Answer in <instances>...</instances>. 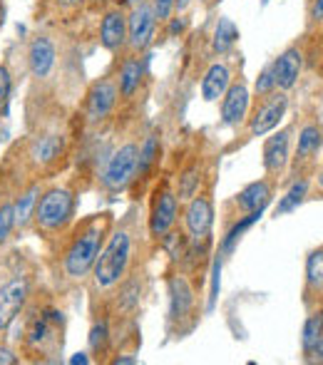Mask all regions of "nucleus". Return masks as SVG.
<instances>
[{
  "instance_id": "obj_1",
  "label": "nucleus",
  "mask_w": 323,
  "mask_h": 365,
  "mask_svg": "<svg viewBox=\"0 0 323 365\" xmlns=\"http://www.w3.org/2000/svg\"><path fill=\"white\" fill-rule=\"evenodd\" d=\"M155 249L147 234V219H142V209L137 202L125 212L120 221L115 219L110 236L102 246L97 264L90 274V298H97L110 289H115L120 281H125L132 271L147 266V256Z\"/></svg>"
},
{
  "instance_id": "obj_2",
  "label": "nucleus",
  "mask_w": 323,
  "mask_h": 365,
  "mask_svg": "<svg viewBox=\"0 0 323 365\" xmlns=\"http://www.w3.org/2000/svg\"><path fill=\"white\" fill-rule=\"evenodd\" d=\"M115 226V214L100 212L75 221L53 244V276L63 289H75L90 281L102 246Z\"/></svg>"
},
{
  "instance_id": "obj_3",
  "label": "nucleus",
  "mask_w": 323,
  "mask_h": 365,
  "mask_svg": "<svg viewBox=\"0 0 323 365\" xmlns=\"http://www.w3.org/2000/svg\"><path fill=\"white\" fill-rule=\"evenodd\" d=\"M18 321V353L33 363H58L65 348V313L35 293Z\"/></svg>"
},
{
  "instance_id": "obj_4",
  "label": "nucleus",
  "mask_w": 323,
  "mask_h": 365,
  "mask_svg": "<svg viewBox=\"0 0 323 365\" xmlns=\"http://www.w3.org/2000/svg\"><path fill=\"white\" fill-rule=\"evenodd\" d=\"M75 212H78V184H50L40 192L30 229L43 241L53 244L75 224Z\"/></svg>"
},
{
  "instance_id": "obj_5",
  "label": "nucleus",
  "mask_w": 323,
  "mask_h": 365,
  "mask_svg": "<svg viewBox=\"0 0 323 365\" xmlns=\"http://www.w3.org/2000/svg\"><path fill=\"white\" fill-rule=\"evenodd\" d=\"M142 135L145 132H140V127H130V130H125V135L112 142L110 152L97 172V187L107 197H120L130 189L132 179H135L137 157H140Z\"/></svg>"
},
{
  "instance_id": "obj_6",
  "label": "nucleus",
  "mask_w": 323,
  "mask_h": 365,
  "mask_svg": "<svg viewBox=\"0 0 323 365\" xmlns=\"http://www.w3.org/2000/svg\"><path fill=\"white\" fill-rule=\"evenodd\" d=\"M164 286H167V296H169L167 333L172 338H184L199 323L202 296H199V289L192 281V276L174 264L167 271V276H164Z\"/></svg>"
},
{
  "instance_id": "obj_7",
  "label": "nucleus",
  "mask_w": 323,
  "mask_h": 365,
  "mask_svg": "<svg viewBox=\"0 0 323 365\" xmlns=\"http://www.w3.org/2000/svg\"><path fill=\"white\" fill-rule=\"evenodd\" d=\"M182 219V202L174 189L172 172H162L160 179L147 192V234L152 246H160L164 236L174 231Z\"/></svg>"
},
{
  "instance_id": "obj_8",
  "label": "nucleus",
  "mask_w": 323,
  "mask_h": 365,
  "mask_svg": "<svg viewBox=\"0 0 323 365\" xmlns=\"http://www.w3.org/2000/svg\"><path fill=\"white\" fill-rule=\"evenodd\" d=\"M23 157L33 177H53L70 157V137L60 130H43L23 142Z\"/></svg>"
},
{
  "instance_id": "obj_9",
  "label": "nucleus",
  "mask_w": 323,
  "mask_h": 365,
  "mask_svg": "<svg viewBox=\"0 0 323 365\" xmlns=\"http://www.w3.org/2000/svg\"><path fill=\"white\" fill-rule=\"evenodd\" d=\"M296 145L291 147V162L286 172V182L301 177H314L323 152V122L319 117H304L296 120Z\"/></svg>"
},
{
  "instance_id": "obj_10",
  "label": "nucleus",
  "mask_w": 323,
  "mask_h": 365,
  "mask_svg": "<svg viewBox=\"0 0 323 365\" xmlns=\"http://www.w3.org/2000/svg\"><path fill=\"white\" fill-rule=\"evenodd\" d=\"M286 112H289V95L284 90H274L269 95L256 97V105L249 107V115L244 120L242 140H237L229 149H237L256 140V137H266L269 132H274L284 122Z\"/></svg>"
},
{
  "instance_id": "obj_11",
  "label": "nucleus",
  "mask_w": 323,
  "mask_h": 365,
  "mask_svg": "<svg viewBox=\"0 0 323 365\" xmlns=\"http://www.w3.org/2000/svg\"><path fill=\"white\" fill-rule=\"evenodd\" d=\"M164 137H162V130H150L142 135V142H140V157H137V169H135V179H132L130 194L132 202L140 204L142 199L147 197L152 184L160 179V174L164 172L162 164H164Z\"/></svg>"
},
{
  "instance_id": "obj_12",
  "label": "nucleus",
  "mask_w": 323,
  "mask_h": 365,
  "mask_svg": "<svg viewBox=\"0 0 323 365\" xmlns=\"http://www.w3.org/2000/svg\"><path fill=\"white\" fill-rule=\"evenodd\" d=\"M182 229L189 241H212L214 224H217V207H214V179H207L192 199L184 202L182 209Z\"/></svg>"
},
{
  "instance_id": "obj_13",
  "label": "nucleus",
  "mask_w": 323,
  "mask_h": 365,
  "mask_svg": "<svg viewBox=\"0 0 323 365\" xmlns=\"http://www.w3.org/2000/svg\"><path fill=\"white\" fill-rule=\"evenodd\" d=\"M120 107V90H117V80L112 75H105L90 85L82 102V122L87 130L105 132L112 117L117 115Z\"/></svg>"
},
{
  "instance_id": "obj_14",
  "label": "nucleus",
  "mask_w": 323,
  "mask_h": 365,
  "mask_svg": "<svg viewBox=\"0 0 323 365\" xmlns=\"http://www.w3.org/2000/svg\"><path fill=\"white\" fill-rule=\"evenodd\" d=\"M35 293L38 291H35V279L30 271H15L10 274V279L0 284V338L8 336Z\"/></svg>"
},
{
  "instance_id": "obj_15",
  "label": "nucleus",
  "mask_w": 323,
  "mask_h": 365,
  "mask_svg": "<svg viewBox=\"0 0 323 365\" xmlns=\"http://www.w3.org/2000/svg\"><path fill=\"white\" fill-rule=\"evenodd\" d=\"M276 189H279V184L274 182V179L269 177H261L256 179V182L246 184L239 194H234L232 202H227V214L232 219H229V224L242 217H249V214H264V209L271 204V199H274Z\"/></svg>"
},
{
  "instance_id": "obj_16",
  "label": "nucleus",
  "mask_w": 323,
  "mask_h": 365,
  "mask_svg": "<svg viewBox=\"0 0 323 365\" xmlns=\"http://www.w3.org/2000/svg\"><path fill=\"white\" fill-rule=\"evenodd\" d=\"M296 122L284 130L274 132L271 137L264 140V149H261V164H264V177L274 179L276 184H281V179L289 172L291 162V142H294Z\"/></svg>"
},
{
  "instance_id": "obj_17",
  "label": "nucleus",
  "mask_w": 323,
  "mask_h": 365,
  "mask_svg": "<svg viewBox=\"0 0 323 365\" xmlns=\"http://www.w3.org/2000/svg\"><path fill=\"white\" fill-rule=\"evenodd\" d=\"M157 15L152 10L150 0L137 8L127 10V53L142 55L152 43H155L157 35Z\"/></svg>"
},
{
  "instance_id": "obj_18",
  "label": "nucleus",
  "mask_w": 323,
  "mask_h": 365,
  "mask_svg": "<svg viewBox=\"0 0 323 365\" xmlns=\"http://www.w3.org/2000/svg\"><path fill=\"white\" fill-rule=\"evenodd\" d=\"M212 174V169L207 167V162H204L202 152H192L184 157V162L177 167V172L172 174L174 179V189H177V197L179 202H187V199H192L194 194L202 189V184L207 182V177Z\"/></svg>"
},
{
  "instance_id": "obj_19",
  "label": "nucleus",
  "mask_w": 323,
  "mask_h": 365,
  "mask_svg": "<svg viewBox=\"0 0 323 365\" xmlns=\"http://www.w3.org/2000/svg\"><path fill=\"white\" fill-rule=\"evenodd\" d=\"M301 303L306 311L323 306V244L306 254L304 286H301Z\"/></svg>"
},
{
  "instance_id": "obj_20",
  "label": "nucleus",
  "mask_w": 323,
  "mask_h": 365,
  "mask_svg": "<svg viewBox=\"0 0 323 365\" xmlns=\"http://www.w3.org/2000/svg\"><path fill=\"white\" fill-rule=\"evenodd\" d=\"M147 75V60L140 58L135 53H127V58L122 60L120 70H117V90H120V105H130L137 100L142 90V82Z\"/></svg>"
},
{
  "instance_id": "obj_21",
  "label": "nucleus",
  "mask_w": 323,
  "mask_h": 365,
  "mask_svg": "<svg viewBox=\"0 0 323 365\" xmlns=\"http://www.w3.org/2000/svg\"><path fill=\"white\" fill-rule=\"evenodd\" d=\"M100 45L107 53H125L127 50V8L112 5L105 10L100 23Z\"/></svg>"
},
{
  "instance_id": "obj_22",
  "label": "nucleus",
  "mask_w": 323,
  "mask_h": 365,
  "mask_svg": "<svg viewBox=\"0 0 323 365\" xmlns=\"http://www.w3.org/2000/svg\"><path fill=\"white\" fill-rule=\"evenodd\" d=\"M251 107V95L246 82L239 77L229 85L222 97V125L224 127H242Z\"/></svg>"
},
{
  "instance_id": "obj_23",
  "label": "nucleus",
  "mask_w": 323,
  "mask_h": 365,
  "mask_svg": "<svg viewBox=\"0 0 323 365\" xmlns=\"http://www.w3.org/2000/svg\"><path fill=\"white\" fill-rule=\"evenodd\" d=\"M58 65V48L48 35H38L28 45V68L35 80H48Z\"/></svg>"
},
{
  "instance_id": "obj_24",
  "label": "nucleus",
  "mask_w": 323,
  "mask_h": 365,
  "mask_svg": "<svg viewBox=\"0 0 323 365\" xmlns=\"http://www.w3.org/2000/svg\"><path fill=\"white\" fill-rule=\"evenodd\" d=\"M40 192H43L40 177H30L28 182L18 187V192H15V234H23L30 229Z\"/></svg>"
},
{
  "instance_id": "obj_25",
  "label": "nucleus",
  "mask_w": 323,
  "mask_h": 365,
  "mask_svg": "<svg viewBox=\"0 0 323 365\" xmlns=\"http://www.w3.org/2000/svg\"><path fill=\"white\" fill-rule=\"evenodd\" d=\"M301 70H304V50L301 48H286L274 60V65H271V75H274L276 87L284 92L294 90L301 77Z\"/></svg>"
},
{
  "instance_id": "obj_26",
  "label": "nucleus",
  "mask_w": 323,
  "mask_h": 365,
  "mask_svg": "<svg viewBox=\"0 0 323 365\" xmlns=\"http://www.w3.org/2000/svg\"><path fill=\"white\" fill-rule=\"evenodd\" d=\"M115 353H117V343H115L112 326L107 323V318L95 316L90 326V336H87V356H95V361L100 363H110Z\"/></svg>"
},
{
  "instance_id": "obj_27",
  "label": "nucleus",
  "mask_w": 323,
  "mask_h": 365,
  "mask_svg": "<svg viewBox=\"0 0 323 365\" xmlns=\"http://www.w3.org/2000/svg\"><path fill=\"white\" fill-rule=\"evenodd\" d=\"M234 82L232 65L217 60L207 68V73L202 77V97L204 102H219L224 97V92L229 90V85Z\"/></svg>"
},
{
  "instance_id": "obj_28",
  "label": "nucleus",
  "mask_w": 323,
  "mask_h": 365,
  "mask_svg": "<svg viewBox=\"0 0 323 365\" xmlns=\"http://www.w3.org/2000/svg\"><path fill=\"white\" fill-rule=\"evenodd\" d=\"M0 177H3V172H0ZM20 184L10 187L8 179L3 182V192H0V249H3L15 234V192H18Z\"/></svg>"
},
{
  "instance_id": "obj_29",
  "label": "nucleus",
  "mask_w": 323,
  "mask_h": 365,
  "mask_svg": "<svg viewBox=\"0 0 323 365\" xmlns=\"http://www.w3.org/2000/svg\"><path fill=\"white\" fill-rule=\"evenodd\" d=\"M306 199H311V177L294 179V182H289V192L279 199L274 214H276V217H284V214L296 212V209H299Z\"/></svg>"
},
{
  "instance_id": "obj_30",
  "label": "nucleus",
  "mask_w": 323,
  "mask_h": 365,
  "mask_svg": "<svg viewBox=\"0 0 323 365\" xmlns=\"http://www.w3.org/2000/svg\"><path fill=\"white\" fill-rule=\"evenodd\" d=\"M306 313H309V316H306L304 328H301V356L309 353L323 336V306L311 308V311H306Z\"/></svg>"
},
{
  "instance_id": "obj_31",
  "label": "nucleus",
  "mask_w": 323,
  "mask_h": 365,
  "mask_svg": "<svg viewBox=\"0 0 323 365\" xmlns=\"http://www.w3.org/2000/svg\"><path fill=\"white\" fill-rule=\"evenodd\" d=\"M239 40V28L232 23L229 18H219L217 20V28H214L212 35V50L217 55H227L229 50L237 45Z\"/></svg>"
},
{
  "instance_id": "obj_32",
  "label": "nucleus",
  "mask_w": 323,
  "mask_h": 365,
  "mask_svg": "<svg viewBox=\"0 0 323 365\" xmlns=\"http://www.w3.org/2000/svg\"><path fill=\"white\" fill-rule=\"evenodd\" d=\"M10 92H13V75H10V70L5 65H0V115H5Z\"/></svg>"
},
{
  "instance_id": "obj_33",
  "label": "nucleus",
  "mask_w": 323,
  "mask_h": 365,
  "mask_svg": "<svg viewBox=\"0 0 323 365\" xmlns=\"http://www.w3.org/2000/svg\"><path fill=\"white\" fill-rule=\"evenodd\" d=\"M152 10L157 15V23H167L174 13V0H150Z\"/></svg>"
},
{
  "instance_id": "obj_34",
  "label": "nucleus",
  "mask_w": 323,
  "mask_h": 365,
  "mask_svg": "<svg viewBox=\"0 0 323 365\" xmlns=\"http://www.w3.org/2000/svg\"><path fill=\"white\" fill-rule=\"evenodd\" d=\"M274 90H279L276 87V82H274V75H271V68H266L264 73L259 75V80H256V95H269V92H274Z\"/></svg>"
},
{
  "instance_id": "obj_35",
  "label": "nucleus",
  "mask_w": 323,
  "mask_h": 365,
  "mask_svg": "<svg viewBox=\"0 0 323 365\" xmlns=\"http://www.w3.org/2000/svg\"><path fill=\"white\" fill-rule=\"evenodd\" d=\"M311 199H323V159L311 177Z\"/></svg>"
},
{
  "instance_id": "obj_36",
  "label": "nucleus",
  "mask_w": 323,
  "mask_h": 365,
  "mask_svg": "<svg viewBox=\"0 0 323 365\" xmlns=\"http://www.w3.org/2000/svg\"><path fill=\"white\" fill-rule=\"evenodd\" d=\"M309 23L323 25V0H311L309 3Z\"/></svg>"
},
{
  "instance_id": "obj_37",
  "label": "nucleus",
  "mask_w": 323,
  "mask_h": 365,
  "mask_svg": "<svg viewBox=\"0 0 323 365\" xmlns=\"http://www.w3.org/2000/svg\"><path fill=\"white\" fill-rule=\"evenodd\" d=\"M304 363H323V336L309 353H304Z\"/></svg>"
},
{
  "instance_id": "obj_38",
  "label": "nucleus",
  "mask_w": 323,
  "mask_h": 365,
  "mask_svg": "<svg viewBox=\"0 0 323 365\" xmlns=\"http://www.w3.org/2000/svg\"><path fill=\"white\" fill-rule=\"evenodd\" d=\"M18 361H20L18 351H13V348H8V346H0V365H13Z\"/></svg>"
},
{
  "instance_id": "obj_39",
  "label": "nucleus",
  "mask_w": 323,
  "mask_h": 365,
  "mask_svg": "<svg viewBox=\"0 0 323 365\" xmlns=\"http://www.w3.org/2000/svg\"><path fill=\"white\" fill-rule=\"evenodd\" d=\"M55 3H58V8L63 10V13H78L87 0H55Z\"/></svg>"
},
{
  "instance_id": "obj_40",
  "label": "nucleus",
  "mask_w": 323,
  "mask_h": 365,
  "mask_svg": "<svg viewBox=\"0 0 323 365\" xmlns=\"http://www.w3.org/2000/svg\"><path fill=\"white\" fill-rule=\"evenodd\" d=\"M167 23H169V35H177V33H182V30L187 28V18H179V15L174 20L169 18Z\"/></svg>"
},
{
  "instance_id": "obj_41",
  "label": "nucleus",
  "mask_w": 323,
  "mask_h": 365,
  "mask_svg": "<svg viewBox=\"0 0 323 365\" xmlns=\"http://www.w3.org/2000/svg\"><path fill=\"white\" fill-rule=\"evenodd\" d=\"M142 3H147V0H122V8L132 10V8H137V5H142Z\"/></svg>"
},
{
  "instance_id": "obj_42",
  "label": "nucleus",
  "mask_w": 323,
  "mask_h": 365,
  "mask_svg": "<svg viewBox=\"0 0 323 365\" xmlns=\"http://www.w3.org/2000/svg\"><path fill=\"white\" fill-rule=\"evenodd\" d=\"M70 363H90V358H87V353H78L75 358H70Z\"/></svg>"
},
{
  "instance_id": "obj_43",
  "label": "nucleus",
  "mask_w": 323,
  "mask_h": 365,
  "mask_svg": "<svg viewBox=\"0 0 323 365\" xmlns=\"http://www.w3.org/2000/svg\"><path fill=\"white\" fill-rule=\"evenodd\" d=\"M189 3H192V0H174V10H177V13H179V10H184Z\"/></svg>"
},
{
  "instance_id": "obj_44",
  "label": "nucleus",
  "mask_w": 323,
  "mask_h": 365,
  "mask_svg": "<svg viewBox=\"0 0 323 365\" xmlns=\"http://www.w3.org/2000/svg\"><path fill=\"white\" fill-rule=\"evenodd\" d=\"M87 3H92V5H107V3H112V0H87Z\"/></svg>"
}]
</instances>
